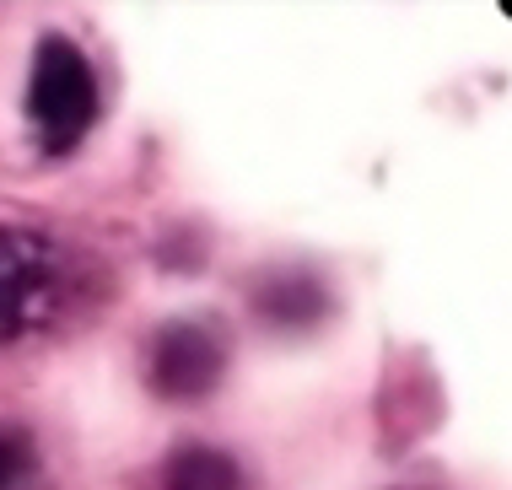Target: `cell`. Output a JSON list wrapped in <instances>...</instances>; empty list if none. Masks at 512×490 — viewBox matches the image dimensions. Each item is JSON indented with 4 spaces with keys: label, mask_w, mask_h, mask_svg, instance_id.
I'll use <instances>...</instances> for the list:
<instances>
[{
    "label": "cell",
    "mask_w": 512,
    "mask_h": 490,
    "mask_svg": "<svg viewBox=\"0 0 512 490\" xmlns=\"http://www.w3.org/2000/svg\"><path fill=\"white\" fill-rule=\"evenodd\" d=\"M162 490H248L238 458L216 447H184L162 464Z\"/></svg>",
    "instance_id": "277c9868"
},
{
    "label": "cell",
    "mask_w": 512,
    "mask_h": 490,
    "mask_svg": "<svg viewBox=\"0 0 512 490\" xmlns=\"http://www.w3.org/2000/svg\"><path fill=\"white\" fill-rule=\"evenodd\" d=\"M0 490H49L38 442L22 426H6V420H0Z\"/></svg>",
    "instance_id": "8992f818"
},
{
    "label": "cell",
    "mask_w": 512,
    "mask_h": 490,
    "mask_svg": "<svg viewBox=\"0 0 512 490\" xmlns=\"http://www.w3.org/2000/svg\"><path fill=\"white\" fill-rule=\"evenodd\" d=\"M221 372H227V345L211 324L178 318V324H162L146 345V383L157 399H205L221 383Z\"/></svg>",
    "instance_id": "3957f363"
},
{
    "label": "cell",
    "mask_w": 512,
    "mask_h": 490,
    "mask_svg": "<svg viewBox=\"0 0 512 490\" xmlns=\"http://www.w3.org/2000/svg\"><path fill=\"white\" fill-rule=\"evenodd\" d=\"M259 307L275 318V324H313L318 313H324V286L308 275H275L265 286V297H259Z\"/></svg>",
    "instance_id": "5b68a950"
},
{
    "label": "cell",
    "mask_w": 512,
    "mask_h": 490,
    "mask_svg": "<svg viewBox=\"0 0 512 490\" xmlns=\"http://www.w3.org/2000/svg\"><path fill=\"white\" fill-rule=\"evenodd\" d=\"M27 124H33L38 146L49 157L76 151L87 140V130L98 124V76H92V60L60 33H44L33 49V70H27Z\"/></svg>",
    "instance_id": "6da1fadb"
},
{
    "label": "cell",
    "mask_w": 512,
    "mask_h": 490,
    "mask_svg": "<svg viewBox=\"0 0 512 490\" xmlns=\"http://www.w3.org/2000/svg\"><path fill=\"white\" fill-rule=\"evenodd\" d=\"M71 297L65 254L44 232L0 227V345L49 329Z\"/></svg>",
    "instance_id": "7a4b0ae2"
}]
</instances>
